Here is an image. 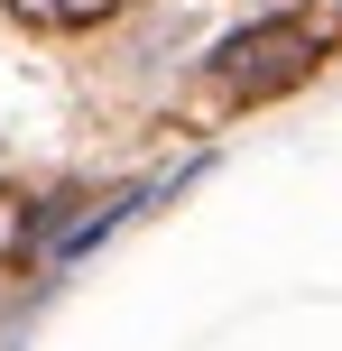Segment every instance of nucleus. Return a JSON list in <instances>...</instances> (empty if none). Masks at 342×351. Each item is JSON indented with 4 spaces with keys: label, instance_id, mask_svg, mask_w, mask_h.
Here are the masks:
<instances>
[{
    "label": "nucleus",
    "instance_id": "nucleus-1",
    "mask_svg": "<svg viewBox=\"0 0 342 351\" xmlns=\"http://www.w3.org/2000/svg\"><path fill=\"white\" fill-rule=\"evenodd\" d=\"M315 28H296V19H269V28H241L232 47H222V93H241V102H269V93H287V84H306L315 74Z\"/></svg>",
    "mask_w": 342,
    "mask_h": 351
},
{
    "label": "nucleus",
    "instance_id": "nucleus-2",
    "mask_svg": "<svg viewBox=\"0 0 342 351\" xmlns=\"http://www.w3.org/2000/svg\"><path fill=\"white\" fill-rule=\"evenodd\" d=\"M19 19H37V28H93V19L130 10V0H10Z\"/></svg>",
    "mask_w": 342,
    "mask_h": 351
}]
</instances>
